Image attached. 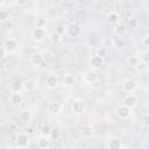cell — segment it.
<instances>
[{"label":"cell","mask_w":149,"mask_h":149,"mask_svg":"<svg viewBox=\"0 0 149 149\" xmlns=\"http://www.w3.org/2000/svg\"><path fill=\"white\" fill-rule=\"evenodd\" d=\"M126 31H127V28L122 23H118V24L113 26V34L118 37H122L126 34Z\"/></svg>","instance_id":"20"},{"label":"cell","mask_w":149,"mask_h":149,"mask_svg":"<svg viewBox=\"0 0 149 149\" xmlns=\"http://www.w3.org/2000/svg\"><path fill=\"white\" fill-rule=\"evenodd\" d=\"M48 38H49V41H50L52 44H58V43L62 42L63 35H62L58 30H54V31H51V33L48 35Z\"/></svg>","instance_id":"19"},{"label":"cell","mask_w":149,"mask_h":149,"mask_svg":"<svg viewBox=\"0 0 149 149\" xmlns=\"http://www.w3.org/2000/svg\"><path fill=\"white\" fill-rule=\"evenodd\" d=\"M126 63L129 68H139L141 65V62L137 57V55H132V56H128L127 59H126Z\"/></svg>","instance_id":"21"},{"label":"cell","mask_w":149,"mask_h":149,"mask_svg":"<svg viewBox=\"0 0 149 149\" xmlns=\"http://www.w3.org/2000/svg\"><path fill=\"white\" fill-rule=\"evenodd\" d=\"M95 55H98V56H100V57L105 58V57L108 55V50H106V49H104V48L99 47V48L97 49V52H95Z\"/></svg>","instance_id":"34"},{"label":"cell","mask_w":149,"mask_h":149,"mask_svg":"<svg viewBox=\"0 0 149 149\" xmlns=\"http://www.w3.org/2000/svg\"><path fill=\"white\" fill-rule=\"evenodd\" d=\"M141 43H142V45L146 48V50L149 48V34L148 33H146L144 35H143V37H142V41H141Z\"/></svg>","instance_id":"33"},{"label":"cell","mask_w":149,"mask_h":149,"mask_svg":"<svg viewBox=\"0 0 149 149\" xmlns=\"http://www.w3.org/2000/svg\"><path fill=\"white\" fill-rule=\"evenodd\" d=\"M37 88V83L34 79H26L24 81H22V91L24 92H34Z\"/></svg>","instance_id":"13"},{"label":"cell","mask_w":149,"mask_h":149,"mask_svg":"<svg viewBox=\"0 0 149 149\" xmlns=\"http://www.w3.org/2000/svg\"><path fill=\"white\" fill-rule=\"evenodd\" d=\"M34 24H35V28H45L48 24V19L45 16H37Z\"/></svg>","instance_id":"25"},{"label":"cell","mask_w":149,"mask_h":149,"mask_svg":"<svg viewBox=\"0 0 149 149\" xmlns=\"http://www.w3.org/2000/svg\"><path fill=\"white\" fill-rule=\"evenodd\" d=\"M141 64H148L149 63V51L148 50H143V51H140L139 55H137Z\"/></svg>","instance_id":"29"},{"label":"cell","mask_w":149,"mask_h":149,"mask_svg":"<svg viewBox=\"0 0 149 149\" xmlns=\"http://www.w3.org/2000/svg\"><path fill=\"white\" fill-rule=\"evenodd\" d=\"M61 129L58 128V127H52V129H51V132H50V134H49V139L50 140H58L59 137H61Z\"/></svg>","instance_id":"30"},{"label":"cell","mask_w":149,"mask_h":149,"mask_svg":"<svg viewBox=\"0 0 149 149\" xmlns=\"http://www.w3.org/2000/svg\"><path fill=\"white\" fill-rule=\"evenodd\" d=\"M33 112L30 109H22L20 113H19V119L20 121L24 122V123H29L31 120H33Z\"/></svg>","instance_id":"16"},{"label":"cell","mask_w":149,"mask_h":149,"mask_svg":"<svg viewBox=\"0 0 149 149\" xmlns=\"http://www.w3.org/2000/svg\"><path fill=\"white\" fill-rule=\"evenodd\" d=\"M115 113H116V115H118L119 119H121V120H127V119L132 115V109L128 108V107H126L125 105H120V106L116 108Z\"/></svg>","instance_id":"9"},{"label":"cell","mask_w":149,"mask_h":149,"mask_svg":"<svg viewBox=\"0 0 149 149\" xmlns=\"http://www.w3.org/2000/svg\"><path fill=\"white\" fill-rule=\"evenodd\" d=\"M83 81L87 85H93L98 81V73L94 70H87L83 73Z\"/></svg>","instance_id":"5"},{"label":"cell","mask_w":149,"mask_h":149,"mask_svg":"<svg viewBox=\"0 0 149 149\" xmlns=\"http://www.w3.org/2000/svg\"><path fill=\"white\" fill-rule=\"evenodd\" d=\"M47 37H48V33L45 28H34L31 30V38L37 43L43 42Z\"/></svg>","instance_id":"4"},{"label":"cell","mask_w":149,"mask_h":149,"mask_svg":"<svg viewBox=\"0 0 149 149\" xmlns=\"http://www.w3.org/2000/svg\"><path fill=\"white\" fill-rule=\"evenodd\" d=\"M70 109L73 114L80 115L86 111V104L83 99H73L70 105Z\"/></svg>","instance_id":"2"},{"label":"cell","mask_w":149,"mask_h":149,"mask_svg":"<svg viewBox=\"0 0 149 149\" xmlns=\"http://www.w3.org/2000/svg\"><path fill=\"white\" fill-rule=\"evenodd\" d=\"M74 83H76V78H74L73 74H71V73L64 74V77H63V84L65 86H72V85H74Z\"/></svg>","instance_id":"27"},{"label":"cell","mask_w":149,"mask_h":149,"mask_svg":"<svg viewBox=\"0 0 149 149\" xmlns=\"http://www.w3.org/2000/svg\"><path fill=\"white\" fill-rule=\"evenodd\" d=\"M29 61H30V63H31L33 65L40 66V65L43 64V62H44V56H43L42 52H40V51H35V52H33V54L30 55Z\"/></svg>","instance_id":"10"},{"label":"cell","mask_w":149,"mask_h":149,"mask_svg":"<svg viewBox=\"0 0 149 149\" xmlns=\"http://www.w3.org/2000/svg\"><path fill=\"white\" fill-rule=\"evenodd\" d=\"M122 105H125L126 107H128V108H134L136 105H137V99H136V97L133 94V93H130V94H127L125 98H123V100H122Z\"/></svg>","instance_id":"14"},{"label":"cell","mask_w":149,"mask_h":149,"mask_svg":"<svg viewBox=\"0 0 149 149\" xmlns=\"http://www.w3.org/2000/svg\"><path fill=\"white\" fill-rule=\"evenodd\" d=\"M7 50L3 48V45H0V61H2V59H5L6 57H7Z\"/></svg>","instance_id":"35"},{"label":"cell","mask_w":149,"mask_h":149,"mask_svg":"<svg viewBox=\"0 0 149 149\" xmlns=\"http://www.w3.org/2000/svg\"><path fill=\"white\" fill-rule=\"evenodd\" d=\"M104 64H105V59H104L102 57L98 56V55H93V56L90 58V66H91V70H94V71L100 70V69H102Z\"/></svg>","instance_id":"7"},{"label":"cell","mask_w":149,"mask_h":149,"mask_svg":"<svg viewBox=\"0 0 149 149\" xmlns=\"http://www.w3.org/2000/svg\"><path fill=\"white\" fill-rule=\"evenodd\" d=\"M100 47L106 50L113 48V38L112 37H102L100 41Z\"/></svg>","instance_id":"26"},{"label":"cell","mask_w":149,"mask_h":149,"mask_svg":"<svg viewBox=\"0 0 149 149\" xmlns=\"http://www.w3.org/2000/svg\"><path fill=\"white\" fill-rule=\"evenodd\" d=\"M9 101H10V104L14 105V106L21 105L22 101H23V95H22V93H10V95H9Z\"/></svg>","instance_id":"22"},{"label":"cell","mask_w":149,"mask_h":149,"mask_svg":"<svg viewBox=\"0 0 149 149\" xmlns=\"http://www.w3.org/2000/svg\"><path fill=\"white\" fill-rule=\"evenodd\" d=\"M9 91L10 93H21L22 92V83L19 80H14L9 84Z\"/></svg>","instance_id":"24"},{"label":"cell","mask_w":149,"mask_h":149,"mask_svg":"<svg viewBox=\"0 0 149 149\" xmlns=\"http://www.w3.org/2000/svg\"><path fill=\"white\" fill-rule=\"evenodd\" d=\"M128 26H129V28L135 29V28H137L139 22H137V20H135V19H130V20L128 21Z\"/></svg>","instance_id":"36"},{"label":"cell","mask_w":149,"mask_h":149,"mask_svg":"<svg viewBox=\"0 0 149 149\" xmlns=\"http://www.w3.org/2000/svg\"><path fill=\"white\" fill-rule=\"evenodd\" d=\"M106 22L109 26H115V24L120 23V15L116 12H109L106 15Z\"/></svg>","instance_id":"15"},{"label":"cell","mask_w":149,"mask_h":149,"mask_svg":"<svg viewBox=\"0 0 149 149\" xmlns=\"http://www.w3.org/2000/svg\"><path fill=\"white\" fill-rule=\"evenodd\" d=\"M80 134H81V136H84V137H91V136L94 134L93 126H92L91 123H84V125L80 127Z\"/></svg>","instance_id":"17"},{"label":"cell","mask_w":149,"mask_h":149,"mask_svg":"<svg viewBox=\"0 0 149 149\" xmlns=\"http://www.w3.org/2000/svg\"><path fill=\"white\" fill-rule=\"evenodd\" d=\"M30 144V135L26 132H19L15 135V146L20 149H24Z\"/></svg>","instance_id":"1"},{"label":"cell","mask_w":149,"mask_h":149,"mask_svg":"<svg viewBox=\"0 0 149 149\" xmlns=\"http://www.w3.org/2000/svg\"><path fill=\"white\" fill-rule=\"evenodd\" d=\"M1 84H2V78H1V76H0V86H1Z\"/></svg>","instance_id":"39"},{"label":"cell","mask_w":149,"mask_h":149,"mask_svg":"<svg viewBox=\"0 0 149 149\" xmlns=\"http://www.w3.org/2000/svg\"><path fill=\"white\" fill-rule=\"evenodd\" d=\"M5 3H6V2H5L3 0H0V9H1V7H2V6L5 5Z\"/></svg>","instance_id":"38"},{"label":"cell","mask_w":149,"mask_h":149,"mask_svg":"<svg viewBox=\"0 0 149 149\" xmlns=\"http://www.w3.org/2000/svg\"><path fill=\"white\" fill-rule=\"evenodd\" d=\"M9 20V12L7 9H0V22H6Z\"/></svg>","instance_id":"31"},{"label":"cell","mask_w":149,"mask_h":149,"mask_svg":"<svg viewBox=\"0 0 149 149\" xmlns=\"http://www.w3.org/2000/svg\"><path fill=\"white\" fill-rule=\"evenodd\" d=\"M113 47L118 50H121L126 47V41L122 38V37H116V38H113Z\"/></svg>","instance_id":"28"},{"label":"cell","mask_w":149,"mask_h":149,"mask_svg":"<svg viewBox=\"0 0 149 149\" xmlns=\"http://www.w3.org/2000/svg\"><path fill=\"white\" fill-rule=\"evenodd\" d=\"M37 147L40 149H49L50 148V139L49 136H42L37 140Z\"/></svg>","instance_id":"23"},{"label":"cell","mask_w":149,"mask_h":149,"mask_svg":"<svg viewBox=\"0 0 149 149\" xmlns=\"http://www.w3.org/2000/svg\"><path fill=\"white\" fill-rule=\"evenodd\" d=\"M26 133H27L28 135H30V134H34V133H35V130H34V128L29 127V128H27V129H26Z\"/></svg>","instance_id":"37"},{"label":"cell","mask_w":149,"mask_h":149,"mask_svg":"<svg viewBox=\"0 0 149 149\" xmlns=\"http://www.w3.org/2000/svg\"><path fill=\"white\" fill-rule=\"evenodd\" d=\"M12 149H20V148H17V147H14V148H12Z\"/></svg>","instance_id":"40"},{"label":"cell","mask_w":149,"mask_h":149,"mask_svg":"<svg viewBox=\"0 0 149 149\" xmlns=\"http://www.w3.org/2000/svg\"><path fill=\"white\" fill-rule=\"evenodd\" d=\"M107 146H108V149H121L122 148V141L116 136H112V137H109Z\"/></svg>","instance_id":"18"},{"label":"cell","mask_w":149,"mask_h":149,"mask_svg":"<svg viewBox=\"0 0 149 149\" xmlns=\"http://www.w3.org/2000/svg\"><path fill=\"white\" fill-rule=\"evenodd\" d=\"M62 111H63V104L59 101H50L45 108V112L48 114H51V115L59 114Z\"/></svg>","instance_id":"6"},{"label":"cell","mask_w":149,"mask_h":149,"mask_svg":"<svg viewBox=\"0 0 149 149\" xmlns=\"http://www.w3.org/2000/svg\"><path fill=\"white\" fill-rule=\"evenodd\" d=\"M3 48L7 50V52H13L17 49L19 47V42L15 38H7L3 41Z\"/></svg>","instance_id":"11"},{"label":"cell","mask_w":149,"mask_h":149,"mask_svg":"<svg viewBox=\"0 0 149 149\" xmlns=\"http://www.w3.org/2000/svg\"><path fill=\"white\" fill-rule=\"evenodd\" d=\"M64 33H65V35L69 36V37H77V36L80 35L81 28H80V26H79L78 23L71 22V23H69V24L65 27Z\"/></svg>","instance_id":"3"},{"label":"cell","mask_w":149,"mask_h":149,"mask_svg":"<svg viewBox=\"0 0 149 149\" xmlns=\"http://www.w3.org/2000/svg\"><path fill=\"white\" fill-rule=\"evenodd\" d=\"M121 87H122V90H123L125 92H127L128 94H130V93H133V92L137 88V83H136L134 79L128 78V79H125V80L122 81Z\"/></svg>","instance_id":"8"},{"label":"cell","mask_w":149,"mask_h":149,"mask_svg":"<svg viewBox=\"0 0 149 149\" xmlns=\"http://www.w3.org/2000/svg\"><path fill=\"white\" fill-rule=\"evenodd\" d=\"M45 85H47V87L49 88V90H55L58 85H59V79H58V77L56 76V74H49L48 77H47V79H45Z\"/></svg>","instance_id":"12"},{"label":"cell","mask_w":149,"mask_h":149,"mask_svg":"<svg viewBox=\"0 0 149 149\" xmlns=\"http://www.w3.org/2000/svg\"><path fill=\"white\" fill-rule=\"evenodd\" d=\"M51 129H52V127H51L49 123H44V125L42 126V128H41V132H42V134H43L44 136H49Z\"/></svg>","instance_id":"32"}]
</instances>
